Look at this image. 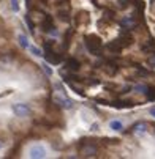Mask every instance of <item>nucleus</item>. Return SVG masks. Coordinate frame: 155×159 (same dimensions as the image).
Returning a JSON list of instances; mask_svg holds the SVG:
<instances>
[{"instance_id": "10", "label": "nucleus", "mask_w": 155, "mask_h": 159, "mask_svg": "<svg viewBox=\"0 0 155 159\" xmlns=\"http://www.w3.org/2000/svg\"><path fill=\"white\" fill-rule=\"evenodd\" d=\"M11 10L14 11V13H17L19 11V0H11Z\"/></svg>"}, {"instance_id": "12", "label": "nucleus", "mask_w": 155, "mask_h": 159, "mask_svg": "<svg viewBox=\"0 0 155 159\" xmlns=\"http://www.w3.org/2000/svg\"><path fill=\"white\" fill-rule=\"evenodd\" d=\"M136 92H141V93H146V90H147V85H136Z\"/></svg>"}, {"instance_id": "1", "label": "nucleus", "mask_w": 155, "mask_h": 159, "mask_svg": "<svg viewBox=\"0 0 155 159\" xmlns=\"http://www.w3.org/2000/svg\"><path fill=\"white\" fill-rule=\"evenodd\" d=\"M11 109H13V113L19 118H26L32 113V107L27 102H16V104H13Z\"/></svg>"}, {"instance_id": "11", "label": "nucleus", "mask_w": 155, "mask_h": 159, "mask_svg": "<svg viewBox=\"0 0 155 159\" xmlns=\"http://www.w3.org/2000/svg\"><path fill=\"white\" fill-rule=\"evenodd\" d=\"M41 66H43V70L46 71V74H48V76H52V74H54V71H52L51 68H49V65H48V63H43Z\"/></svg>"}, {"instance_id": "3", "label": "nucleus", "mask_w": 155, "mask_h": 159, "mask_svg": "<svg viewBox=\"0 0 155 159\" xmlns=\"http://www.w3.org/2000/svg\"><path fill=\"white\" fill-rule=\"evenodd\" d=\"M54 101L60 106V107H63V109H71L73 107V101L71 99H68V98H60V96H54Z\"/></svg>"}, {"instance_id": "6", "label": "nucleus", "mask_w": 155, "mask_h": 159, "mask_svg": "<svg viewBox=\"0 0 155 159\" xmlns=\"http://www.w3.org/2000/svg\"><path fill=\"white\" fill-rule=\"evenodd\" d=\"M146 131H147V126H146V123H139V125H136V126H135V132H136L138 135H143V134H146Z\"/></svg>"}, {"instance_id": "5", "label": "nucleus", "mask_w": 155, "mask_h": 159, "mask_svg": "<svg viewBox=\"0 0 155 159\" xmlns=\"http://www.w3.org/2000/svg\"><path fill=\"white\" fill-rule=\"evenodd\" d=\"M109 129H113L116 132H122L124 131V123L119 121V120H113V121H109Z\"/></svg>"}, {"instance_id": "2", "label": "nucleus", "mask_w": 155, "mask_h": 159, "mask_svg": "<svg viewBox=\"0 0 155 159\" xmlns=\"http://www.w3.org/2000/svg\"><path fill=\"white\" fill-rule=\"evenodd\" d=\"M29 156L32 159H43V157H46V150H44L43 145H32L30 150H29Z\"/></svg>"}, {"instance_id": "13", "label": "nucleus", "mask_w": 155, "mask_h": 159, "mask_svg": "<svg viewBox=\"0 0 155 159\" xmlns=\"http://www.w3.org/2000/svg\"><path fill=\"white\" fill-rule=\"evenodd\" d=\"M70 65H71V66H70L71 70H79V63H76V61H75L73 58L70 60Z\"/></svg>"}, {"instance_id": "14", "label": "nucleus", "mask_w": 155, "mask_h": 159, "mask_svg": "<svg viewBox=\"0 0 155 159\" xmlns=\"http://www.w3.org/2000/svg\"><path fill=\"white\" fill-rule=\"evenodd\" d=\"M98 123H92V126H90V131H98Z\"/></svg>"}, {"instance_id": "9", "label": "nucleus", "mask_w": 155, "mask_h": 159, "mask_svg": "<svg viewBox=\"0 0 155 159\" xmlns=\"http://www.w3.org/2000/svg\"><path fill=\"white\" fill-rule=\"evenodd\" d=\"M146 95H147L149 101H155V88H149V87H147V90H146Z\"/></svg>"}, {"instance_id": "8", "label": "nucleus", "mask_w": 155, "mask_h": 159, "mask_svg": "<svg viewBox=\"0 0 155 159\" xmlns=\"http://www.w3.org/2000/svg\"><path fill=\"white\" fill-rule=\"evenodd\" d=\"M27 49H29V51H30V52H32L35 57H41V55H43L41 49H38L36 46H30V44H29V48H27Z\"/></svg>"}, {"instance_id": "7", "label": "nucleus", "mask_w": 155, "mask_h": 159, "mask_svg": "<svg viewBox=\"0 0 155 159\" xmlns=\"http://www.w3.org/2000/svg\"><path fill=\"white\" fill-rule=\"evenodd\" d=\"M17 39H19L21 48H24V49H27V48H29V39H27V36H26V35H19V36H17Z\"/></svg>"}, {"instance_id": "4", "label": "nucleus", "mask_w": 155, "mask_h": 159, "mask_svg": "<svg viewBox=\"0 0 155 159\" xmlns=\"http://www.w3.org/2000/svg\"><path fill=\"white\" fill-rule=\"evenodd\" d=\"M87 48H89V51H90V52H98V49L101 48V43L100 41H97V39H90V38H87Z\"/></svg>"}, {"instance_id": "15", "label": "nucleus", "mask_w": 155, "mask_h": 159, "mask_svg": "<svg viewBox=\"0 0 155 159\" xmlns=\"http://www.w3.org/2000/svg\"><path fill=\"white\" fill-rule=\"evenodd\" d=\"M150 115L155 118V107H152V109H150Z\"/></svg>"}]
</instances>
